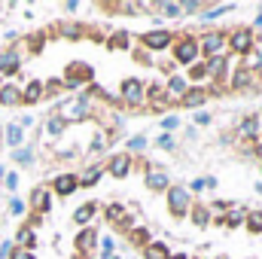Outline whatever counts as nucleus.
Wrapping results in <instances>:
<instances>
[{"mask_svg":"<svg viewBox=\"0 0 262 259\" xmlns=\"http://www.w3.org/2000/svg\"><path fill=\"white\" fill-rule=\"evenodd\" d=\"M198 52L204 58H216V55H226L229 52V43H226V34L223 31H204L198 37Z\"/></svg>","mask_w":262,"mask_h":259,"instance_id":"obj_4","label":"nucleus"},{"mask_svg":"<svg viewBox=\"0 0 262 259\" xmlns=\"http://www.w3.org/2000/svg\"><path fill=\"white\" fill-rule=\"evenodd\" d=\"M146 146V137L143 134H137V137H128V153H140Z\"/></svg>","mask_w":262,"mask_h":259,"instance_id":"obj_45","label":"nucleus"},{"mask_svg":"<svg viewBox=\"0 0 262 259\" xmlns=\"http://www.w3.org/2000/svg\"><path fill=\"white\" fill-rule=\"evenodd\" d=\"M174 64L180 67H192L201 58V52H198V37L195 34H183V37H174Z\"/></svg>","mask_w":262,"mask_h":259,"instance_id":"obj_2","label":"nucleus"},{"mask_svg":"<svg viewBox=\"0 0 262 259\" xmlns=\"http://www.w3.org/2000/svg\"><path fill=\"white\" fill-rule=\"evenodd\" d=\"M95 213H98V204H95V201H85V204H79V207L73 210V223H76V226H85Z\"/></svg>","mask_w":262,"mask_h":259,"instance_id":"obj_28","label":"nucleus"},{"mask_svg":"<svg viewBox=\"0 0 262 259\" xmlns=\"http://www.w3.org/2000/svg\"><path fill=\"white\" fill-rule=\"evenodd\" d=\"M15 244H18L21 250H34V244H37V232H34L31 226H21L18 235H15Z\"/></svg>","mask_w":262,"mask_h":259,"instance_id":"obj_29","label":"nucleus"},{"mask_svg":"<svg viewBox=\"0 0 262 259\" xmlns=\"http://www.w3.org/2000/svg\"><path fill=\"white\" fill-rule=\"evenodd\" d=\"M207 98H210V92H207L204 85H189V89H186V95L180 98V107H186V110H195V107H201Z\"/></svg>","mask_w":262,"mask_h":259,"instance_id":"obj_15","label":"nucleus"},{"mask_svg":"<svg viewBox=\"0 0 262 259\" xmlns=\"http://www.w3.org/2000/svg\"><path fill=\"white\" fill-rule=\"evenodd\" d=\"M201 9H204V3H198V0H183V3H180V12H183V15H186V12H201Z\"/></svg>","mask_w":262,"mask_h":259,"instance_id":"obj_44","label":"nucleus"},{"mask_svg":"<svg viewBox=\"0 0 262 259\" xmlns=\"http://www.w3.org/2000/svg\"><path fill=\"white\" fill-rule=\"evenodd\" d=\"M162 70H165V73H171V76H174V73H177V64H174V61H162Z\"/></svg>","mask_w":262,"mask_h":259,"instance_id":"obj_55","label":"nucleus"},{"mask_svg":"<svg viewBox=\"0 0 262 259\" xmlns=\"http://www.w3.org/2000/svg\"><path fill=\"white\" fill-rule=\"evenodd\" d=\"M9 213L12 217H21L25 213V201L21 198H9Z\"/></svg>","mask_w":262,"mask_h":259,"instance_id":"obj_48","label":"nucleus"},{"mask_svg":"<svg viewBox=\"0 0 262 259\" xmlns=\"http://www.w3.org/2000/svg\"><path fill=\"white\" fill-rule=\"evenodd\" d=\"M177 125H180V116H165V119H162V128H165V134H171Z\"/></svg>","mask_w":262,"mask_h":259,"instance_id":"obj_49","label":"nucleus"},{"mask_svg":"<svg viewBox=\"0 0 262 259\" xmlns=\"http://www.w3.org/2000/svg\"><path fill=\"white\" fill-rule=\"evenodd\" d=\"M192 207V198L186 192V186H168V210L174 217H186Z\"/></svg>","mask_w":262,"mask_h":259,"instance_id":"obj_7","label":"nucleus"},{"mask_svg":"<svg viewBox=\"0 0 262 259\" xmlns=\"http://www.w3.org/2000/svg\"><path fill=\"white\" fill-rule=\"evenodd\" d=\"M64 9H67V12H76V9H79V3H76V0H67Z\"/></svg>","mask_w":262,"mask_h":259,"instance_id":"obj_56","label":"nucleus"},{"mask_svg":"<svg viewBox=\"0 0 262 259\" xmlns=\"http://www.w3.org/2000/svg\"><path fill=\"white\" fill-rule=\"evenodd\" d=\"M3 186H6L9 192H15V189H18V174H15V171H9V174L3 177Z\"/></svg>","mask_w":262,"mask_h":259,"instance_id":"obj_47","label":"nucleus"},{"mask_svg":"<svg viewBox=\"0 0 262 259\" xmlns=\"http://www.w3.org/2000/svg\"><path fill=\"white\" fill-rule=\"evenodd\" d=\"M12 250H15V244H12V241H3V244H0V259H9Z\"/></svg>","mask_w":262,"mask_h":259,"instance_id":"obj_50","label":"nucleus"},{"mask_svg":"<svg viewBox=\"0 0 262 259\" xmlns=\"http://www.w3.org/2000/svg\"><path fill=\"white\" fill-rule=\"evenodd\" d=\"M25 40H28V43H25L28 52H34V55L43 52V46H46V34H43V31H37V34H31V37H25Z\"/></svg>","mask_w":262,"mask_h":259,"instance_id":"obj_36","label":"nucleus"},{"mask_svg":"<svg viewBox=\"0 0 262 259\" xmlns=\"http://www.w3.org/2000/svg\"><path fill=\"white\" fill-rule=\"evenodd\" d=\"M186 89H189V82H186V76H180V73H174V76L168 79V85H165V95H168V101H171V104H180V98L186 95Z\"/></svg>","mask_w":262,"mask_h":259,"instance_id":"obj_18","label":"nucleus"},{"mask_svg":"<svg viewBox=\"0 0 262 259\" xmlns=\"http://www.w3.org/2000/svg\"><path fill=\"white\" fill-rule=\"evenodd\" d=\"M143 256L146 259H171V250H168V244H162V241H149V244L143 247Z\"/></svg>","mask_w":262,"mask_h":259,"instance_id":"obj_30","label":"nucleus"},{"mask_svg":"<svg viewBox=\"0 0 262 259\" xmlns=\"http://www.w3.org/2000/svg\"><path fill=\"white\" fill-rule=\"evenodd\" d=\"M107 46H110V49H128V46H131V43H128V34H125V31H116V34L107 40Z\"/></svg>","mask_w":262,"mask_h":259,"instance_id":"obj_40","label":"nucleus"},{"mask_svg":"<svg viewBox=\"0 0 262 259\" xmlns=\"http://www.w3.org/2000/svg\"><path fill=\"white\" fill-rule=\"evenodd\" d=\"M52 31H55L61 40H82V37L89 34V28H85L82 21H58Z\"/></svg>","mask_w":262,"mask_h":259,"instance_id":"obj_14","label":"nucleus"},{"mask_svg":"<svg viewBox=\"0 0 262 259\" xmlns=\"http://www.w3.org/2000/svg\"><path fill=\"white\" fill-rule=\"evenodd\" d=\"M21 70V52L12 46V49H6V52H0V73H6V76H15Z\"/></svg>","mask_w":262,"mask_h":259,"instance_id":"obj_16","label":"nucleus"},{"mask_svg":"<svg viewBox=\"0 0 262 259\" xmlns=\"http://www.w3.org/2000/svg\"><path fill=\"white\" fill-rule=\"evenodd\" d=\"M171 259H189L186 253H171Z\"/></svg>","mask_w":262,"mask_h":259,"instance_id":"obj_58","label":"nucleus"},{"mask_svg":"<svg viewBox=\"0 0 262 259\" xmlns=\"http://www.w3.org/2000/svg\"><path fill=\"white\" fill-rule=\"evenodd\" d=\"M253 156H256V159H262V131L256 134V140H253Z\"/></svg>","mask_w":262,"mask_h":259,"instance_id":"obj_53","label":"nucleus"},{"mask_svg":"<svg viewBox=\"0 0 262 259\" xmlns=\"http://www.w3.org/2000/svg\"><path fill=\"white\" fill-rule=\"evenodd\" d=\"M76 189H79V180H76V174H58V177L52 180V192H58L61 198L73 195Z\"/></svg>","mask_w":262,"mask_h":259,"instance_id":"obj_21","label":"nucleus"},{"mask_svg":"<svg viewBox=\"0 0 262 259\" xmlns=\"http://www.w3.org/2000/svg\"><path fill=\"white\" fill-rule=\"evenodd\" d=\"M95 113V104H92V95L89 92H76V95H70L64 98L55 110H52V116H58L61 122H82V119H89Z\"/></svg>","mask_w":262,"mask_h":259,"instance_id":"obj_1","label":"nucleus"},{"mask_svg":"<svg viewBox=\"0 0 262 259\" xmlns=\"http://www.w3.org/2000/svg\"><path fill=\"white\" fill-rule=\"evenodd\" d=\"M119 95H122V104H125V107L140 110V107H143V101H146V82L131 76V79L122 82V92H119Z\"/></svg>","mask_w":262,"mask_h":259,"instance_id":"obj_5","label":"nucleus"},{"mask_svg":"<svg viewBox=\"0 0 262 259\" xmlns=\"http://www.w3.org/2000/svg\"><path fill=\"white\" fill-rule=\"evenodd\" d=\"M238 67L250 70V73L259 79V76H262V40H256V46H253V49H250V52L241 58V64H238Z\"/></svg>","mask_w":262,"mask_h":259,"instance_id":"obj_17","label":"nucleus"},{"mask_svg":"<svg viewBox=\"0 0 262 259\" xmlns=\"http://www.w3.org/2000/svg\"><path fill=\"white\" fill-rule=\"evenodd\" d=\"M189 79L204 85V67H201V64H192V67H189ZM189 79H186V82H189Z\"/></svg>","mask_w":262,"mask_h":259,"instance_id":"obj_46","label":"nucleus"},{"mask_svg":"<svg viewBox=\"0 0 262 259\" xmlns=\"http://www.w3.org/2000/svg\"><path fill=\"white\" fill-rule=\"evenodd\" d=\"M226 43H229V52H235V55L244 58V55L256 46V34H253V28L241 25V28H235V31L226 34Z\"/></svg>","mask_w":262,"mask_h":259,"instance_id":"obj_3","label":"nucleus"},{"mask_svg":"<svg viewBox=\"0 0 262 259\" xmlns=\"http://www.w3.org/2000/svg\"><path fill=\"white\" fill-rule=\"evenodd\" d=\"M186 217H192V223H195L198 229H204V226L210 223V213H207V207H204V204H192Z\"/></svg>","mask_w":262,"mask_h":259,"instance_id":"obj_33","label":"nucleus"},{"mask_svg":"<svg viewBox=\"0 0 262 259\" xmlns=\"http://www.w3.org/2000/svg\"><path fill=\"white\" fill-rule=\"evenodd\" d=\"M64 128H67V125L58 119V116H49V119H46V134H49V137H61Z\"/></svg>","mask_w":262,"mask_h":259,"instance_id":"obj_39","label":"nucleus"},{"mask_svg":"<svg viewBox=\"0 0 262 259\" xmlns=\"http://www.w3.org/2000/svg\"><path fill=\"white\" fill-rule=\"evenodd\" d=\"M216 259H229V256H216Z\"/></svg>","mask_w":262,"mask_h":259,"instance_id":"obj_60","label":"nucleus"},{"mask_svg":"<svg viewBox=\"0 0 262 259\" xmlns=\"http://www.w3.org/2000/svg\"><path fill=\"white\" fill-rule=\"evenodd\" d=\"M12 162H18V165H34V146H18V149H12Z\"/></svg>","mask_w":262,"mask_h":259,"instance_id":"obj_35","label":"nucleus"},{"mask_svg":"<svg viewBox=\"0 0 262 259\" xmlns=\"http://www.w3.org/2000/svg\"><path fill=\"white\" fill-rule=\"evenodd\" d=\"M61 92H64V82H61V76H55V79H46V82H43V98L61 95Z\"/></svg>","mask_w":262,"mask_h":259,"instance_id":"obj_37","label":"nucleus"},{"mask_svg":"<svg viewBox=\"0 0 262 259\" xmlns=\"http://www.w3.org/2000/svg\"><path fill=\"white\" fill-rule=\"evenodd\" d=\"M104 217H107L110 226H116V229H122V232H131V229H134V213H131L125 204H119V201H110V204L104 207Z\"/></svg>","mask_w":262,"mask_h":259,"instance_id":"obj_6","label":"nucleus"},{"mask_svg":"<svg viewBox=\"0 0 262 259\" xmlns=\"http://www.w3.org/2000/svg\"><path fill=\"white\" fill-rule=\"evenodd\" d=\"M43 101V79H31L21 85V104H37Z\"/></svg>","mask_w":262,"mask_h":259,"instance_id":"obj_23","label":"nucleus"},{"mask_svg":"<svg viewBox=\"0 0 262 259\" xmlns=\"http://www.w3.org/2000/svg\"><path fill=\"white\" fill-rule=\"evenodd\" d=\"M12 259H37V256H34V250H21V247H15V250H12Z\"/></svg>","mask_w":262,"mask_h":259,"instance_id":"obj_51","label":"nucleus"},{"mask_svg":"<svg viewBox=\"0 0 262 259\" xmlns=\"http://www.w3.org/2000/svg\"><path fill=\"white\" fill-rule=\"evenodd\" d=\"M226 210H229V204H226V201H213V204L207 207V213H210V217H220V220L226 217Z\"/></svg>","mask_w":262,"mask_h":259,"instance_id":"obj_43","label":"nucleus"},{"mask_svg":"<svg viewBox=\"0 0 262 259\" xmlns=\"http://www.w3.org/2000/svg\"><path fill=\"white\" fill-rule=\"evenodd\" d=\"M113 250H116V241H113L110 235H104V238H101V253H104V259L113 256Z\"/></svg>","mask_w":262,"mask_h":259,"instance_id":"obj_42","label":"nucleus"},{"mask_svg":"<svg viewBox=\"0 0 262 259\" xmlns=\"http://www.w3.org/2000/svg\"><path fill=\"white\" fill-rule=\"evenodd\" d=\"M95 244H98V232L85 226V229H82V232L76 235V250H79V253L85 256V253H92V250H95Z\"/></svg>","mask_w":262,"mask_h":259,"instance_id":"obj_25","label":"nucleus"},{"mask_svg":"<svg viewBox=\"0 0 262 259\" xmlns=\"http://www.w3.org/2000/svg\"><path fill=\"white\" fill-rule=\"evenodd\" d=\"M244 220H247V207H229L226 217H223V226L226 229H238V226H244Z\"/></svg>","mask_w":262,"mask_h":259,"instance_id":"obj_26","label":"nucleus"},{"mask_svg":"<svg viewBox=\"0 0 262 259\" xmlns=\"http://www.w3.org/2000/svg\"><path fill=\"white\" fill-rule=\"evenodd\" d=\"M156 146H162V149H168V153H171V149L177 146V140H174V134H165V131H162V134L156 137Z\"/></svg>","mask_w":262,"mask_h":259,"instance_id":"obj_41","label":"nucleus"},{"mask_svg":"<svg viewBox=\"0 0 262 259\" xmlns=\"http://www.w3.org/2000/svg\"><path fill=\"white\" fill-rule=\"evenodd\" d=\"M0 104L3 107H18L21 104V85H15L12 79L0 82Z\"/></svg>","mask_w":262,"mask_h":259,"instance_id":"obj_20","label":"nucleus"},{"mask_svg":"<svg viewBox=\"0 0 262 259\" xmlns=\"http://www.w3.org/2000/svg\"><path fill=\"white\" fill-rule=\"evenodd\" d=\"M244 226L250 229V235H262V210H259V207L247 210V220H244Z\"/></svg>","mask_w":262,"mask_h":259,"instance_id":"obj_34","label":"nucleus"},{"mask_svg":"<svg viewBox=\"0 0 262 259\" xmlns=\"http://www.w3.org/2000/svg\"><path fill=\"white\" fill-rule=\"evenodd\" d=\"M21 140H25V131L18 128V122H9V125L3 128V143H6V146L18 149V146H21Z\"/></svg>","mask_w":262,"mask_h":259,"instance_id":"obj_27","label":"nucleus"},{"mask_svg":"<svg viewBox=\"0 0 262 259\" xmlns=\"http://www.w3.org/2000/svg\"><path fill=\"white\" fill-rule=\"evenodd\" d=\"M92 67L89 64H70V70H67V76H61V82H64V89H82V85H89L92 82Z\"/></svg>","mask_w":262,"mask_h":259,"instance_id":"obj_9","label":"nucleus"},{"mask_svg":"<svg viewBox=\"0 0 262 259\" xmlns=\"http://www.w3.org/2000/svg\"><path fill=\"white\" fill-rule=\"evenodd\" d=\"M3 177H6V168H3V165H0V180H3Z\"/></svg>","mask_w":262,"mask_h":259,"instance_id":"obj_59","label":"nucleus"},{"mask_svg":"<svg viewBox=\"0 0 262 259\" xmlns=\"http://www.w3.org/2000/svg\"><path fill=\"white\" fill-rule=\"evenodd\" d=\"M213 186H216V177H198V180L189 183L186 192H204V189H213Z\"/></svg>","mask_w":262,"mask_h":259,"instance_id":"obj_38","label":"nucleus"},{"mask_svg":"<svg viewBox=\"0 0 262 259\" xmlns=\"http://www.w3.org/2000/svg\"><path fill=\"white\" fill-rule=\"evenodd\" d=\"M256 82H259V79H256L250 70H244V67H235V73L229 76V89H235V92H250V89L259 92Z\"/></svg>","mask_w":262,"mask_h":259,"instance_id":"obj_12","label":"nucleus"},{"mask_svg":"<svg viewBox=\"0 0 262 259\" xmlns=\"http://www.w3.org/2000/svg\"><path fill=\"white\" fill-rule=\"evenodd\" d=\"M204 82H223L229 79V58L226 55H216V58H204Z\"/></svg>","mask_w":262,"mask_h":259,"instance_id":"obj_8","label":"nucleus"},{"mask_svg":"<svg viewBox=\"0 0 262 259\" xmlns=\"http://www.w3.org/2000/svg\"><path fill=\"white\" fill-rule=\"evenodd\" d=\"M232 9H235L232 3H223V6H204L198 18H201V21H213V18H220V15H226V12H232Z\"/></svg>","mask_w":262,"mask_h":259,"instance_id":"obj_32","label":"nucleus"},{"mask_svg":"<svg viewBox=\"0 0 262 259\" xmlns=\"http://www.w3.org/2000/svg\"><path fill=\"white\" fill-rule=\"evenodd\" d=\"M140 43H143V49H146V52H165V49L174 43V34L159 28V31H149V34H143V37H140Z\"/></svg>","mask_w":262,"mask_h":259,"instance_id":"obj_10","label":"nucleus"},{"mask_svg":"<svg viewBox=\"0 0 262 259\" xmlns=\"http://www.w3.org/2000/svg\"><path fill=\"white\" fill-rule=\"evenodd\" d=\"M104 171H107L110 177H116V180H125V177L131 174V156H128V153L110 156V159H107V165H104Z\"/></svg>","mask_w":262,"mask_h":259,"instance_id":"obj_11","label":"nucleus"},{"mask_svg":"<svg viewBox=\"0 0 262 259\" xmlns=\"http://www.w3.org/2000/svg\"><path fill=\"white\" fill-rule=\"evenodd\" d=\"M128 241H131V247H140V250H143V247L152 241V235H149V229H143V226H134V229L128 232Z\"/></svg>","mask_w":262,"mask_h":259,"instance_id":"obj_31","label":"nucleus"},{"mask_svg":"<svg viewBox=\"0 0 262 259\" xmlns=\"http://www.w3.org/2000/svg\"><path fill=\"white\" fill-rule=\"evenodd\" d=\"M101 174H104V162H89V168L82 174H76V180H79V186H95L101 180Z\"/></svg>","mask_w":262,"mask_h":259,"instance_id":"obj_24","label":"nucleus"},{"mask_svg":"<svg viewBox=\"0 0 262 259\" xmlns=\"http://www.w3.org/2000/svg\"><path fill=\"white\" fill-rule=\"evenodd\" d=\"M34 122H37V119H34V113H28V116H21V119H18V128L25 131V128H31Z\"/></svg>","mask_w":262,"mask_h":259,"instance_id":"obj_52","label":"nucleus"},{"mask_svg":"<svg viewBox=\"0 0 262 259\" xmlns=\"http://www.w3.org/2000/svg\"><path fill=\"white\" fill-rule=\"evenodd\" d=\"M146 101L152 104V110H165V107H171V101H168L162 82H149V85H146Z\"/></svg>","mask_w":262,"mask_h":259,"instance_id":"obj_19","label":"nucleus"},{"mask_svg":"<svg viewBox=\"0 0 262 259\" xmlns=\"http://www.w3.org/2000/svg\"><path fill=\"white\" fill-rule=\"evenodd\" d=\"M195 122H198V125H210V113H204V110L195 113Z\"/></svg>","mask_w":262,"mask_h":259,"instance_id":"obj_54","label":"nucleus"},{"mask_svg":"<svg viewBox=\"0 0 262 259\" xmlns=\"http://www.w3.org/2000/svg\"><path fill=\"white\" fill-rule=\"evenodd\" d=\"M146 186H149L152 192H168L171 180H168V174H165L162 168H149V171H146Z\"/></svg>","mask_w":262,"mask_h":259,"instance_id":"obj_22","label":"nucleus"},{"mask_svg":"<svg viewBox=\"0 0 262 259\" xmlns=\"http://www.w3.org/2000/svg\"><path fill=\"white\" fill-rule=\"evenodd\" d=\"M253 25H256V28H262V12L256 15V18H253Z\"/></svg>","mask_w":262,"mask_h":259,"instance_id":"obj_57","label":"nucleus"},{"mask_svg":"<svg viewBox=\"0 0 262 259\" xmlns=\"http://www.w3.org/2000/svg\"><path fill=\"white\" fill-rule=\"evenodd\" d=\"M49 207H52V192L46 186H34V192H31V210L37 217H46Z\"/></svg>","mask_w":262,"mask_h":259,"instance_id":"obj_13","label":"nucleus"}]
</instances>
